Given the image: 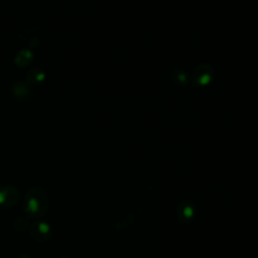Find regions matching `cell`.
<instances>
[{"instance_id": "1", "label": "cell", "mask_w": 258, "mask_h": 258, "mask_svg": "<svg viewBox=\"0 0 258 258\" xmlns=\"http://www.w3.org/2000/svg\"><path fill=\"white\" fill-rule=\"evenodd\" d=\"M24 211L27 217L37 219L45 214L48 208L46 192L40 187L30 188L24 198Z\"/></svg>"}, {"instance_id": "2", "label": "cell", "mask_w": 258, "mask_h": 258, "mask_svg": "<svg viewBox=\"0 0 258 258\" xmlns=\"http://www.w3.org/2000/svg\"><path fill=\"white\" fill-rule=\"evenodd\" d=\"M213 67L209 63L198 64L192 72V83L198 87H205L210 84L213 79Z\"/></svg>"}, {"instance_id": "3", "label": "cell", "mask_w": 258, "mask_h": 258, "mask_svg": "<svg viewBox=\"0 0 258 258\" xmlns=\"http://www.w3.org/2000/svg\"><path fill=\"white\" fill-rule=\"evenodd\" d=\"M29 232L30 235L38 242L46 241L51 235L50 226L46 222L40 220H35L32 222V224L29 226Z\"/></svg>"}, {"instance_id": "4", "label": "cell", "mask_w": 258, "mask_h": 258, "mask_svg": "<svg viewBox=\"0 0 258 258\" xmlns=\"http://www.w3.org/2000/svg\"><path fill=\"white\" fill-rule=\"evenodd\" d=\"M19 200V191L16 187L8 185L0 188V206L3 208H11L17 204Z\"/></svg>"}, {"instance_id": "5", "label": "cell", "mask_w": 258, "mask_h": 258, "mask_svg": "<svg viewBox=\"0 0 258 258\" xmlns=\"http://www.w3.org/2000/svg\"><path fill=\"white\" fill-rule=\"evenodd\" d=\"M178 217L183 221H189L195 216V207L190 201H183L179 203Z\"/></svg>"}, {"instance_id": "6", "label": "cell", "mask_w": 258, "mask_h": 258, "mask_svg": "<svg viewBox=\"0 0 258 258\" xmlns=\"http://www.w3.org/2000/svg\"><path fill=\"white\" fill-rule=\"evenodd\" d=\"M45 78L44 72L40 68H32L27 73V84L37 85L41 83Z\"/></svg>"}, {"instance_id": "7", "label": "cell", "mask_w": 258, "mask_h": 258, "mask_svg": "<svg viewBox=\"0 0 258 258\" xmlns=\"http://www.w3.org/2000/svg\"><path fill=\"white\" fill-rule=\"evenodd\" d=\"M32 59H33L32 52L28 49H22L16 54L15 63L18 67L23 68V67H27L32 61Z\"/></svg>"}, {"instance_id": "8", "label": "cell", "mask_w": 258, "mask_h": 258, "mask_svg": "<svg viewBox=\"0 0 258 258\" xmlns=\"http://www.w3.org/2000/svg\"><path fill=\"white\" fill-rule=\"evenodd\" d=\"M12 93L16 97H25L30 93L29 85L27 83H16L12 86Z\"/></svg>"}, {"instance_id": "9", "label": "cell", "mask_w": 258, "mask_h": 258, "mask_svg": "<svg viewBox=\"0 0 258 258\" xmlns=\"http://www.w3.org/2000/svg\"><path fill=\"white\" fill-rule=\"evenodd\" d=\"M172 77L173 80L179 85H184L187 82V75L182 69H174L172 72Z\"/></svg>"}, {"instance_id": "10", "label": "cell", "mask_w": 258, "mask_h": 258, "mask_svg": "<svg viewBox=\"0 0 258 258\" xmlns=\"http://www.w3.org/2000/svg\"><path fill=\"white\" fill-rule=\"evenodd\" d=\"M18 258H30V257L27 255H20Z\"/></svg>"}, {"instance_id": "11", "label": "cell", "mask_w": 258, "mask_h": 258, "mask_svg": "<svg viewBox=\"0 0 258 258\" xmlns=\"http://www.w3.org/2000/svg\"><path fill=\"white\" fill-rule=\"evenodd\" d=\"M60 258H70V257H60Z\"/></svg>"}]
</instances>
